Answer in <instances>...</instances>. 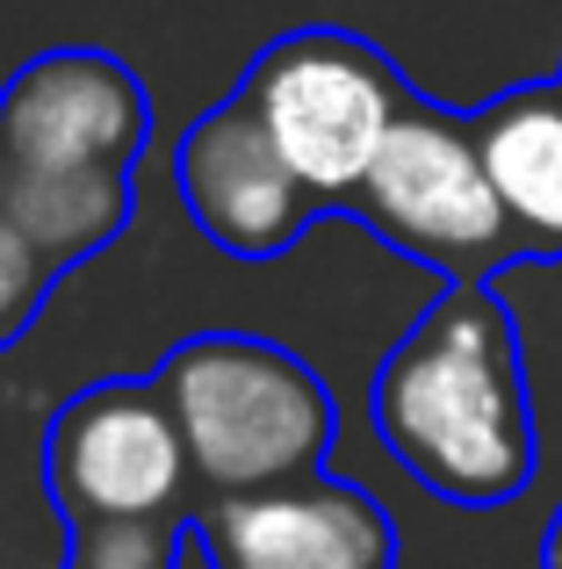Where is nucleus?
<instances>
[{"instance_id": "f257e3e1", "label": "nucleus", "mask_w": 562, "mask_h": 569, "mask_svg": "<svg viewBox=\"0 0 562 569\" xmlns=\"http://www.w3.org/2000/svg\"><path fill=\"white\" fill-rule=\"evenodd\" d=\"M368 411L397 469L462 512L512 505L534 483L541 440L520 325L491 281H448L419 310V325L382 353Z\"/></svg>"}, {"instance_id": "f03ea898", "label": "nucleus", "mask_w": 562, "mask_h": 569, "mask_svg": "<svg viewBox=\"0 0 562 569\" xmlns=\"http://www.w3.org/2000/svg\"><path fill=\"white\" fill-rule=\"evenodd\" d=\"M152 382L188 440L202 505L324 476L339 403L303 353L260 332H195L152 368Z\"/></svg>"}, {"instance_id": "7ed1b4c3", "label": "nucleus", "mask_w": 562, "mask_h": 569, "mask_svg": "<svg viewBox=\"0 0 562 569\" xmlns=\"http://www.w3.org/2000/svg\"><path fill=\"white\" fill-rule=\"evenodd\" d=\"M347 209L390 252L433 267L440 281H491L526 260L520 231L491 188V167H483L476 123L425 94L404 109V123L390 130L382 159L368 167Z\"/></svg>"}, {"instance_id": "20e7f679", "label": "nucleus", "mask_w": 562, "mask_h": 569, "mask_svg": "<svg viewBox=\"0 0 562 569\" xmlns=\"http://www.w3.org/2000/svg\"><path fill=\"white\" fill-rule=\"evenodd\" d=\"M239 94L260 109V123L274 130L289 167L324 194V209L353 202V188L382 159L390 130L419 101L404 87V72L390 66V51H375L353 29H324V22L274 37L245 66Z\"/></svg>"}, {"instance_id": "39448f33", "label": "nucleus", "mask_w": 562, "mask_h": 569, "mask_svg": "<svg viewBox=\"0 0 562 569\" xmlns=\"http://www.w3.org/2000/svg\"><path fill=\"white\" fill-rule=\"evenodd\" d=\"M152 94L116 51L58 43L0 80V188L138 181Z\"/></svg>"}, {"instance_id": "423d86ee", "label": "nucleus", "mask_w": 562, "mask_h": 569, "mask_svg": "<svg viewBox=\"0 0 562 569\" xmlns=\"http://www.w3.org/2000/svg\"><path fill=\"white\" fill-rule=\"evenodd\" d=\"M43 498L58 527L188 512V498H202L188 440L152 376H109L58 403L43 426Z\"/></svg>"}, {"instance_id": "0eeeda50", "label": "nucleus", "mask_w": 562, "mask_h": 569, "mask_svg": "<svg viewBox=\"0 0 562 569\" xmlns=\"http://www.w3.org/2000/svg\"><path fill=\"white\" fill-rule=\"evenodd\" d=\"M173 188L195 231L224 260H281L310 223L324 217V194L289 167L260 109L231 87L224 101L195 116L173 144Z\"/></svg>"}, {"instance_id": "6e6552de", "label": "nucleus", "mask_w": 562, "mask_h": 569, "mask_svg": "<svg viewBox=\"0 0 562 569\" xmlns=\"http://www.w3.org/2000/svg\"><path fill=\"white\" fill-rule=\"evenodd\" d=\"M210 569H397V527L361 483L303 476L195 512Z\"/></svg>"}, {"instance_id": "1a4fd4ad", "label": "nucleus", "mask_w": 562, "mask_h": 569, "mask_svg": "<svg viewBox=\"0 0 562 569\" xmlns=\"http://www.w3.org/2000/svg\"><path fill=\"white\" fill-rule=\"evenodd\" d=\"M469 123L526 260H562V80L505 87Z\"/></svg>"}, {"instance_id": "9d476101", "label": "nucleus", "mask_w": 562, "mask_h": 569, "mask_svg": "<svg viewBox=\"0 0 562 569\" xmlns=\"http://www.w3.org/2000/svg\"><path fill=\"white\" fill-rule=\"evenodd\" d=\"M195 512H144V519H80L66 527L58 569H181Z\"/></svg>"}, {"instance_id": "9b49d317", "label": "nucleus", "mask_w": 562, "mask_h": 569, "mask_svg": "<svg viewBox=\"0 0 562 569\" xmlns=\"http://www.w3.org/2000/svg\"><path fill=\"white\" fill-rule=\"evenodd\" d=\"M51 281H58V267L43 260V252L22 238V223L0 209V353H8L14 339L37 325V310H43V296H51Z\"/></svg>"}, {"instance_id": "f8f14e48", "label": "nucleus", "mask_w": 562, "mask_h": 569, "mask_svg": "<svg viewBox=\"0 0 562 569\" xmlns=\"http://www.w3.org/2000/svg\"><path fill=\"white\" fill-rule=\"evenodd\" d=\"M541 569H562V512L549 519V541H541Z\"/></svg>"}]
</instances>
